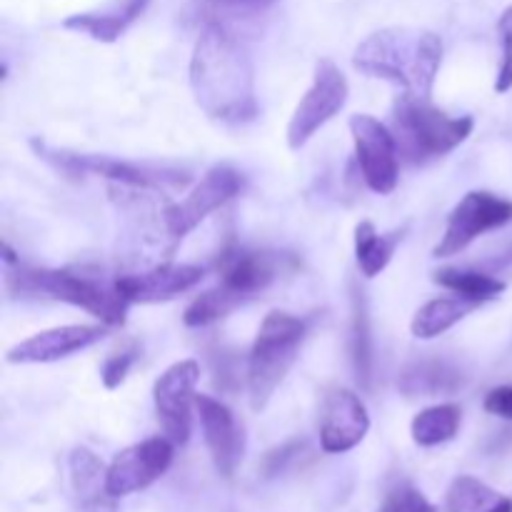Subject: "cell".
<instances>
[{
	"instance_id": "16",
	"label": "cell",
	"mask_w": 512,
	"mask_h": 512,
	"mask_svg": "<svg viewBox=\"0 0 512 512\" xmlns=\"http://www.w3.org/2000/svg\"><path fill=\"white\" fill-rule=\"evenodd\" d=\"M205 278V268L200 265H173L160 263L143 273H128L115 278V288L128 303H165L178 295L193 290Z\"/></svg>"
},
{
	"instance_id": "2",
	"label": "cell",
	"mask_w": 512,
	"mask_h": 512,
	"mask_svg": "<svg viewBox=\"0 0 512 512\" xmlns=\"http://www.w3.org/2000/svg\"><path fill=\"white\" fill-rule=\"evenodd\" d=\"M353 65L370 78L395 83L405 95L430 100L443 65V38L433 30L383 28L355 48Z\"/></svg>"
},
{
	"instance_id": "27",
	"label": "cell",
	"mask_w": 512,
	"mask_h": 512,
	"mask_svg": "<svg viewBox=\"0 0 512 512\" xmlns=\"http://www.w3.org/2000/svg\"><path fill=\"white\" fill-rule=\"evenodd\" d=\"M240 305L243 303H240L230 290H225L223 285L218 283L215 288L200 293L198 298L188 305V310H185L183 315V323L188 325V328H208V325L228 318V315L233 313V310H238Z\"/></svg>"
},
{
	"instance_id": "3",
	"label": "cell",
	"mask_w": 512,
	"mask_h": 512,
	"mask_svg": "<svg viewBox=\"0 0 512 512\" xmlns=\"http://www.w3.org/2000/svg\"><path fill=\"white\" fill-rule=\"evenodd\" d=\"M305 320L285 310H270L260 323L258 338L248 355V398L250 408L265 410L275 390L290 373L305 340Z\"/></svg>"
},
{
	"instance_id": "24",
	"label": "cell",
	"mask_w": 512,
	"mask_h": 512,
	"mask_svg": "<svg viewBox=\"0 0 512 512\" xmlns=\"http://www.w3.org/2000/svg\"><path fill=\"white\" fill-rule=\"evenodd\" d=\"M433 280L445 290H453L460 298H468L473 303H488V300L500 298L505 293V280L495 275L480 273V270H460V268H443L433 273Z\"/></svg>"
},
{
	"instance_id": "21",
	"label": "cell",
	"mask_w": 512,
	"mask_h": 512,
	"mask_svg": "<svg viewBox=\"0 0 512 512\" xmlns=\"http://www.w3.org/2000/svg\"><path fill=\"white\" fill-rule=\"evenodd\" d=\"M400 240H403V230L383 235L375 230L370 220L355 225V258H358L360 273L365 278H375V275L383 273L393 260Z\"/></svg>"
},
{
	"instance_id": "13",
	"label": "cell",
	"mask_w": 512,
	"mask_h": 512,
	"mask_svg": "<svg viewBox=\"0 0 512 512\" xmlns=\"http://www.w3.org/2000/svg\"><path fill=\"white\" fill-rule=\"evenodd\" d=\"M370 430V415L353 390L335 388L325 395L320 410V448L328 455L358 448Z\"/></svg>"
},
{
	"instance_id": "10",
	"label": "cell",
	"mask_w": 512,
	"mask_h": 512,
	"mask_svg": "<svg viewBox=\"0 0 512 512\" xmlns=\"http://www.w3.org/2000/svg\"><path fill=\"white\" fill-rule=\"evenodd\" d=\"M350 135L355 143V160L365 185L378 195H390L400 180V148L393 130L373 115H353Z\"/></svg>"
},
{
	"instance_id": "32",
	"label": "cell",
	"mask_w": 512,
	"mask_h": 512,
	"mask_svg": "<svg viewBox=\"0 0 512 512\" xmlns=\"http://www.w3.org/2000/svg\"><path fill=\"white\" fill-rule=\"evenodd\" d=\"M205 3L228 15H258L268 10L275 0H205Z\"/></svg>"
},
{
	"instance_id": "7",
	"label": "cell",
	"mask_w": 512,
	"mask_h": 512,
	"mask_svg": "<svg viewBox=\"0 0 512 512\" xmlns=\"http://www.w3.org/2000/svg\"><path fill=\"white\" fill-rule=\"evenodd\" d=\"M245 178L240 170H235L233 165L220 163L213 165L208 173L200 178V183L185 195L180 203L168 205L163 210V228L173 243L183 240L190 230L198 228L210 213H215L218 208H223L225 203L235 198V195L243 193Z\"/></svg>"
},
{
	"instance_id": "22",
	"label": "cell",
	"mask_w": 512,
	"mask_h": 512,
	"mask_svg": "<svg viewBox=\"0 0 512 512\" xmlns=\"http://www.w3.org/2000/svg\"><path fill=\"white\" fill-rule=\"evenodd\" d=\"M478 308V303L468 298H435L428 300L423 308L415 313L413 323H410V333L418 340H433L438 335L448 333L450 328L465 320L470 310Z\"/></svg>"
},
{
	"instance_id": "18",
	"label": "cell",
	"mask_w": 512,
	"mask_h": 512,
	"mask_svg": "<svg viewBox=\"0 0 512 512\" xmlns=\"http://www.w3.org/2000/svg\"><path fill=\"white\" fill-rule=\"evenodd\" d=\"M70 488L80 512H115L113 493L108 490V465L88 448L70 453Z\"/></svg>"
},
{
	"instance_id": "23",
	"label": "cell",
	"mask_w": 512,
	"mask_h": 512,
	"mask_svg": "<svg viewBox=\"0 0 512 512\" xmlns=\"http://www.w3.org/2000/svg\"><path fill=\"white\" fill-rule=\"evenodd\" d=\"M460 423H463V408L455 403H440L415 415L410 435L420 448H435L450 443L458 435Z\"/></svg>"
},
{
	"instance_id": "9",
	"label": "cell",
	"mask_w": 512,
	"mask_h": 512,
	"mask_svg": "<svg viewBox=\"0 0 512 512\" xmlns=\"http://www.w3.org/2000/svg\"><path fill=\"white\" fill-rule=\"evenodd\" d=\"M512 223V200L488 193V190H470L460 203L450 210L445 233L435 245V258H453L463 253L468 245L483 238L490 230H500Z\"/></svg>"
},
{
	"instance_id": "12",
	"label": "cell",
	"mask_w": 512,
	"mask_h": 512,
	"mask_svg": "<svg viewBox=\"0 0 512 512\" xmlns=\"http://www.w3.org/2000/svg\"><path fill=\"white\" fill-rule=\"evenodd\" d=\"M173 448L175 443L168 438H148L120 450L108 465V490L113 498L140 493L163 478L173 463Z\"/></svg>"
},
{
	"instance_id": "5",
	"label": "cell",
	"mask_w": 512,
	"mask_h": 512,
	"mask_svg": "<svg viewBox=\"0 0 512 512\" xmlns=\"http://www.w3.org/2000/svg\"><path fill=\"white\" fill-rule=\"evenodd\" d=\"M15 265V273H8V285L18 293H40L60 303L88 310L103 325H123L128 315V300L118 293L115 283H100L90 275L73 270H38Z\"/></svg>"
},
{
	"instance_id": "29",
	"label": "cell",
	"mask_w": 512,
	"mask_h": 512,
	"mask_svg": "<svg viewBox=\"0 0 512 512\" xmlns=\"http://www.w3.org/2000/svg\"><path fill=\"white\" fill-rule=\"evenodd\" d=\"M498 33L500 45H503V60H500L495 90H498V93H508V90H512V5L500 15Z\"/></svg>"
},
{
	"instance_id": "17",
	"label": "cell",
	"mask_w": 512,
	"mask_h": 512,
	"mask_svg": "<svg viewBox=\"0 0 512 512\" xmlns=\"http://www.w3.org/2000/svg\"><path fill=\"white\" fill-rule=\"evenodd\" d=\"M283 255L253 253V250H230L218 263L220 285L235 295L240 303L258 298L270 288L283 270Z\"/></svg>"
},
{
	"instance_id": "31",
	"label": "cell",
	"mask_w": 512,
	"mask_h": 512,
	"mask_svg": "<svg viewBox=\"0 0 512 512\" xmlns=\"http://www.w3.org/2000/svg\"><path fill=\"white\" fill-rule=\"evenodd\" d=\"M303 453H305V443H285L283 448L268 453V458H265V465H263L265 475H268V478H273V475L285 473V470H288L295 460L303 458Z\"/></svg>"
},
{
	"instance_id": "28",
	"label": "cell",
	"mask_w": 512,
	"mask_h": 512,
	"mask_svg": "<svg viewBox=\"0 0 512 512\" xmlns=\"http://www.w3.org/2000/svg\"><path fill=\"white\" fill-rule=\"evenodd\" d=\"M378 512H438V508L418 488L403 483L385 495Z\"/></svg>"
},
{
	"instance_id": "26",
	"label": "cell",
	"mask_w": 512,
	"mask_h": 512,
	"mask_svg": "<svg viewBox=\"0 0 512 512\" xmlns=\"http://www.w3.org/2000/svg\"><path fill=\"white\" fill-rule=\"evenodd\" d=\"M350 353L353 365L363 388H370L373 378V338H370L368 308H365L363 293L353 295V325H350Z\"/></svg>"
},
{
	"instance_id": "11",
	"label": "cell",
	"mask_w": 512,
	"mask_h": 512,
	"mask_svg": "<svg viewBox=\"0 0 512 512\" xmlns=\"http://www.w3.org/2000/svg\"><path fill=\"white\" fill-rule=\"evenodd\" d=\"M200 380V365L195 360H180L170 365L153 388L155 413L165 438L175 445H185L193 430L195 385Z\"/></svg>"
},
{
	"instance_id": "19",
	"label": "cell",
	"mask_w": 512,
	"mask_h": 512,
	"mask_svg": "<svg viewBox=\"0 0 512 512\" xmlns=\"http://www.w3.org/2000/svg\"><path fill=\"white\" fill-rule=\"evenodd\" d=\"M465 385L463 373L443 360H415L398 375V390L408 398H435L453 395Z\"/></svg>"
},
{
	"instance_id": "20",
	"label": "cell",
	"mask_w": 512,
	"mask_h": 512,
	"mask_svg": "<svg viewBox=\"0 0 512 512\" xmlns=\"http://www.w3.org/2000/svg\"><path fill=\"white\" fill-rule=\"evenodd\" d=\"M148 3L150 0H123V5L103 13H75L63 20V28L90 35L100 43H115L143 15Z\"/></svg>"
},
{
	"instance_id": "1",
	"label": "cell",
	"mask_w": 512,
	"mask_h": 512,
	"mask_svg": "<svg viewBox=\"0 0 512 512\" xmlns=\"http://www.w3.org/2000/svg\"><path fill=\"white\" fill-rule=\"evenodd\" d=\"M190 88L200 110L220 123H250L258 115L253 60L245 45L218 20L205 25L195 43Z\"/></svg>"
},
{
	"instance_id": "25",
	"label": "cell",
	"mask_w": 512,
	"mask_h": 512,
	"mask_svg": "<svg viewBox=\"0 0 512 512\" xmlns=\"http://www.w3.org/2000/svg\"><path fill=\"white\" fill-rule=\"evenodd\" d=\"M503 500L505 495L495 493L483 480L473 475H460L445 495V512H490Z\"/></svg>"
},
{
	"instance_id": "34",
	"label": "cell",
	"mask_w": 512,
	"mask_h": 512,
	"mask_svg": "<svg viewBox=\"0 0 512 512\" xmlns=\"http://www.w3.org/2000/svg\"><path fill=\"white\" fill-rule=\"evenodd\" d=\"M490 512H512V500H510V498H505L503 503L495 505V508L490 510Z\"/></svg>"
},
{
	"instance_id": "14",
	"label": "cell",
	"mask_w": 512,
	"mask_h": 512,
	"mask_svg": "<svg viewBox=\"0 0 512 512\" xmlns=\"http://www.w3.org/2000/svg\"><path fill=\"white\" fill-rule=\"evenodd\" d=\"M195 413L200 418V428H203L215 470L223 478H233L245 455L243 425L238 423L228 405L210 395H195Z\"/></svg>"
},
{
	"instance_id": "8",
	"label": "cell",
	"mask_w": 512,
	"mask_h": 512,
	"mask_svg": "<svg viewBox=\"0 0 512 512\" xmlns=\"http://www.w3.org/2000/svg\"><path fill=\"white\" fill-rule=\"evenodd\" d=\"M350 95L348 78L343 75V70L328 58H320L315 63V75L313 85L308 88V93L303 95V100L295 108L293 118H290L288 130H285V138H288L290 150H300L320 128H323L328 120H333L340 110L345 108Z\"/></svg>"
},
{
	"instance_id": "15",
	"label": "cell",
	"mask_w": 512,
	"mask_h": 512,
	"mask_svg": "<svg viewBox=\"0 0 512 512\" xmlns=\"http://www.w3.org/2000/svg\"><path fill=\"white\" fill-rule=\"evenodd\" d=\"M103 338L105 325H60V328L43 330V333H35L23 343L13 345L5 360L13 365L58 363V360L93 348Z\"/></svg>"
},
{
	"instance_id": "4",
	"label": "cell",
	"mask_w": 512,
	"mask_h": 512,
	"mask_svg": "<svg viewBox=\"0 0 512 512\" xmlns=\"http://www.w3.org/2000/svg\"><path fill=\"white\" fill-rule=\"evenodd\" d=\"M475 120L470 115H453L433 108L430 100L400 95L393 108V135L398 140L400 155H408L413 163L430 158H443L473 135Z\"/></svg>"
},
{
	"instance_id": "33",
	"label": "cell",
	"mask_w": 512,
	"mask_h": 512,
	"mask_svg": "<svg viewBox=\"0 0 512 512\" xmlns=\"http://www.w3.org/2000/svg\"><path fill=\"white\" fill-rule=\"evenodd\" d=\"M485 413L498 415L503 420H512V385H503V388H493L483 400Z\"/></svg>"
},
{
	"instance_id": "6",
	"label": "cell",
	"mask_w": 512,
	"mask_h": 512,
	"mask_svg": "<svg viewBox=\"0 0 512 512\" xmlns=\"http://www.w3.org/2000/svg\"><path fill=\"white\" fill-rule=\"evenodd\" d=\"M30 148L40 160L58 170L63 178L78 180L85 175H98V178L113 180L115 185H128V188L153 190V193H163L168 188H183L188 183V175L178 173V170H163L150 168V165L128 163V160L110 158V155H93V153H75V150L53 148L45 140L33 138Z\"/></svg>"
},
{
	"instance_id": "30",
	"label": "cell",
	"mask_w": 512,
	"mask_h": 512,
	"mask_svg": "<svg viewBox=\"0 0 512 512\" xmlns=\"http://www.w3.org/2000/svg\"><path fill=\"white\" fill-rule=\"evenodd\" d=\"M135 360H138V350L135 348L120 350V353L110 355V358L105 360L103 370H100V380H103L105 388L108 390L120 388V385L125 383V378H128L130 368L135 365Z\"/></svg>"
}]
</instances>
